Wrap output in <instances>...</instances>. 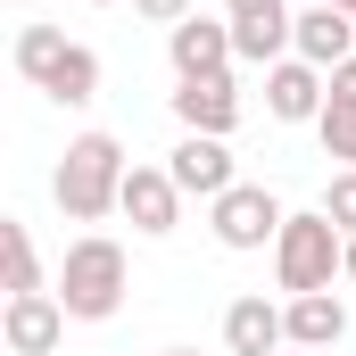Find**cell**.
<instances>
[{"instance_id": "obj_1", "label": "cell", "mask_w": 356, "mask_h": 356, "mask_svg": "<svg viewBox=\"0 0 356 356\" xmlns=\"http://www.w3.org/2000/svg\"><path fill=\"white\" fill-rule=\"evenodd\" d=\"M124 149H116V133H75L67 141V158H58V175H50V199L75 216V224H99L116 199H124Z\"/></svg>"}, {"instance_id": "obj_2", "label": "cell", "mask_w": 356, "mask_h": 356, "mask_svg": "<svg viewBox=\"0 0 356 356\" xmlns=\"http://www.w3.org/2000/svg\"><path fill=\"white\" fill-rule=\"evenodd\" d=\"M124 290H133L124 249L99 241V232H83V241L67 249V266H58V307H67L75 323H108V315L124 307Z\"/></svg>"}, {"instance_id": "obj_3", "label": "cell", "mask_w": 356, "mask_h": 356, "mask_svg": "<svg viewBox=\"0 0 356 356\" xmlns=\"http://www.w3.org/2000/svg\"><path fill=\"white\" fill-rule=\"evenodd\" d=\"M273 273H282V290H290V298L332 290V273H348V232H340L323 207L290 216V224H282V241H273Z\"/></svg>"}, {"instance_id": "obj_4", "label": "cell", "mask_w": 356, "mask_h": 356, "mask_svg": "<svg viewBox=\"0 0 356 356\" xmlns=\"http://www.w3.org/2000/svg\"><path fill=\"white\" fill-rule=\"evenodd\" d=\"M207 224H216V241L224 249H266V241H282V199H273L266 182H232L216 207H207Z\"/></svg>"}, {"instance_id": "obj_5", "label": "cell", "mask_w": 356, "mask_h": 356, "mask_svg": "<svg viewBox=\"0 0 356 356\" xmlns=\"http://www.w3.org/2000/svg\"><path fill=\"white\" fill-rule=\"evenodd\" d=\"M224 17H232V58L249 67H282V50L298 42L290 0H224Z\"/></svg>"}, {"instance_id": "obj_6", "label": "cell", "mask_w": 356, "mask_h": 356, "mask_svg": "<svg viewBox=\"0 0 356 356\" xmlns=\"http://www.w3.org/2000/svg\"><path fill=\"white\" fill-rule=\"evenodd\" d=\"M67 307H58V290H17L8 307H0V340H8V356H50L58 340H67Z\"/></svg>"}, {"instance_id": "obj_7", "label": "cell", "mask_w": 356, "mask_h": 356, "mask_svg": "<svg viewBox=\"0 0 356 356\" xmlns=\"http://www.w3.org/2000/svg\"><path fill=\"white\" fill-rule=\"evenodd\" d=\"M166 58H175L182 83H199V75H232V17H182L175 33H166Z\"/></svg>"}, {"instance_id": "obj_8", "label": "cell", "mask_w": 356, "mask_h": 356, "mask_svg": "<svg viewBox=\"0 0 356 356\" xmlns=\"http://www.w3.org/2000/svg\"><path fill=\"white\" fill-rule=\"evenodd\" d=\"M266 108L282 124H315V116L332 108V75L307 67V58H282V67H266Z\"/></svg>"}, {"instance_id": "obj_9", "label": "cell", "mask_w": 356, "mask_h": 356, "mask_svg": "<svg viewBox=\"0 0 356 356\" xmlns=\"http://www.w3.org/2000/svg\"><path fill=\"white\" fill-rule=\"evenodd\" d=\"M166 175L182 182V199H207V207H216V199L232 191V149H224V141H207V133H182L175 158H166Z\"/></svg>"}, {"instance_id": "obj_10", "label": "cell", "mask_w": 356, "mask_h": 356, "mask_svg": "<svg viewBox=\"0 0 356 356\" xmlns=\"http://www.w3.org/2000/svg\"><path fill=\"white\" fill-rule=\"evenodd\" d=\"M175 116H182V133L224 141V133L241 124V91H232V75H199V83H182L175 91Z\"/></svg>"}, {"instance_id": "obj_11", "label": "cell", "mask_w": 356, "mask_h": 356, "mask_svg": "<svg viewBox=\"0 0 356 356\" xmlns=\"http://www.w3.org/2000/svg\"><path fill=\"white\" fill-rule=\"evenodd\" d=\"M116 207L133 216V232H175V216H182V182L166 175V166H133Z\"/></svg>"}, {"instance_id": "obj_12", "label": "cell", "mask_w": 356, "mask_h": 356, "mask_svg": "<svg viewBox=\"0 0 356 356\" xmlns=\"http://www.w3.org/2000/svg\"><path fill=\"white\" fill-rule=\"evenodd\" d=\"M224 348L232 356H282L290 348L282 307H273V298H232V307H224Z\"/></svg>"}, {"instance_id": "obj_13", "label": "cell", "mask_w": 356, "mask_h": 356, "mask_svg": "<svg viewBox=\"0 0 356 356\" xmlns=\"http://www.w3.org/2000/svg\"><path fill=\"white\" fill-rule=\"evenodd\" d=\"M290 50H298L307 67H323V75H332V67H348V58H356V17H348V8H332V0H323V8H307Z\"/></svg>"}, {"instance_id": "obj_14", "label": "cell", "mask_w": 356, "mask_h": 356, "mask_svg": "<svg viewBox=\"0 0 356 356\" xmlns=\"http://www.w3.org/2000/svg\"><path fill=\"white\" fill-rule=\"evenodd\" d=\"M282 323H290V348H340V332H348V307L332 298V290H307V298H290L282 307Z\"/></svg>"}, {"instance_id": "obj_15", "label": "cell", "mask_w": 356, "mask_h": 356, "mask_svg": "<svg viewBox=\"0 0 356 356\" xmlns=\"http://www.w3.org/2000/svg\"><path fill=\"white\" fill-rule=\"evenodd\" d=\"M42 91H50L58 108H91V99H99V58H91L83 42H75V50L50 67V83H42Z\"/></svg>"}, {"instance_id": "obj_16", "label": "cell", "mask_w": 356, "mask_h": 356, "mask_svg": "<svg viewBox=\"0 0 356 356\" xmlns=\"http://www.w3.org/2000/svg\"><path fill=\"white\" fill-rule=\"evenodd\" d=\"M67 50H75V42H67L58 25H25V33H17V75H25V83H50V67H58Z\"/></svg>"}, {"instance_id": "obj_17", "label": "cell", "mask_w": 356, "mask_h": 356, "mask_svg": "<svg viewBox=\"0 0 356 356\" xmlns=\"http://www.w3.org/2000/svg\"><path fill=\"white\" fill-rule=\"evenodd\" d=\"M0 282H8V298L17 290H42V257H33V232L25 224H0Z\"/></svg>"}, {"instance_id": "obj_18", "label": "cell", "mask_w": 356, "mask_h": 356, "mask_svg": "<svg viewBox=\"0 0 356 356\" xmlns=\"http://www.w3.org/2000/svg\"><path fill=\"white\" fill-rule=\"evenodd\" d=\"M315 133H323V158L356 166V108H323V116H315Z\"/></svg>"}, {"instance_id": "obj_19", "label": "cell", "mask_w": 356, "mask_h": 356, "mask_svg": "<svg viewBox=\"0 0 356 356\" xmlns=\"http://www.w3.org/2000/svg\"><path fill=\"white\" fill-rule=\"evenodd\" d=\"M323 216H332L340 232H356V166H340V175H332V191H323Z\"/></svg>"}, {"instance_id": "obj_20", "label": "cell", "mask_w": 356, "mask_h": 356, "mask_svg": "<svg viewBox=\"0 0 356 356\" xmlns=\"http://www.w3.org/2000/svg\"><path fill=\"white\" fill-rule=\"evenodd\" d=\"M133 8H141V17H149V25H166V33H175L182 17H199V8H191V0H133Z\"/></svg>"}, {"instance_id": "obj_21", "label": "cell", "mask_w": 356, "mask_h": 356, "mask_svg": "<svg viewBox=\"0 0 356 356\" xmlns=\"http://www.w3.org/2000/svg\"><path fill=\"white\" fill-rule=\"evenodd\" d=\"M332 108H356V58H348V67H332Z\"/></svg>"}, {"instance_id": "obj_22", "label": "cell", "mask_w": 356, "mask_h": 356, "mask_svg": "<svg viewBox=\"0 0 356 356\" xmlns=\"http://www.w3.org/2000/svg\"><path fill=\"white\" fill-rule=\"evenodd\" d=\"M348 282H356V232H348Z\"/></svg>"}, {"instance_id": "obj_23", "label": "cell", "mask_w": 356, "mask_h": 356, "mask_svg": "<svg viewBox=\"0 0 356 356\" xmlns=\"http://www.w3.org/2000/svg\"><path fill=\"white\" fill-rule=\"evenodd\" d=\"M332 8H348V17H356V0H332Z\"/></svg>"}, {"instance_id": "obj_24", "label": "cell", "mask_w": 356, "mask_h": 356, "mask_svg": "<svg viewBox=\"0 0 356 356\" xmlns=\"http://www.w3.org/2000/svg\"><path fill=\"white\" fill-rule=\"evenodd\" d=\"M166 356H199V348H166Z\"/></svg>"}, {"instance_id": "obj_25", "label": "cell", "mask_w": 356, "mask_h": 356, "mask_svg": "<svg viewBox=\"0 0 356 356\" xmlns=\"http://www.w3.org/2000/svg\"><path fill=\"white\" fill-rule=\"evenodd\" d=\"M282 356H307V348H282Z\"/></svg>"}, {"instance_id": "obj_26", "label": "cell", "mask_w": 356, "mask_h": 356, "mask_svg": "<svg viewBox=\"0 0 356 356\" xmlns=\"http://www.w3.org/2000/svg\"><path fill=\"white\" fill-rule=\"evenodd\" d=\"M8 8H25V0H8Z\"/></svg>"}, {"instance_id": "obj_27", "label": "cell", "mask_w": 356, "mask_h": 356, "mask_svg": "<svg viewBox=\"0 0 356 356\" xmlns=\"http://www.w3.org/2000/svg\"><path fill=\"white\" fill-rule=\"evenodd\" d=\"M99 8H108V0H99Z\"/></svg>"}]
</instances>
